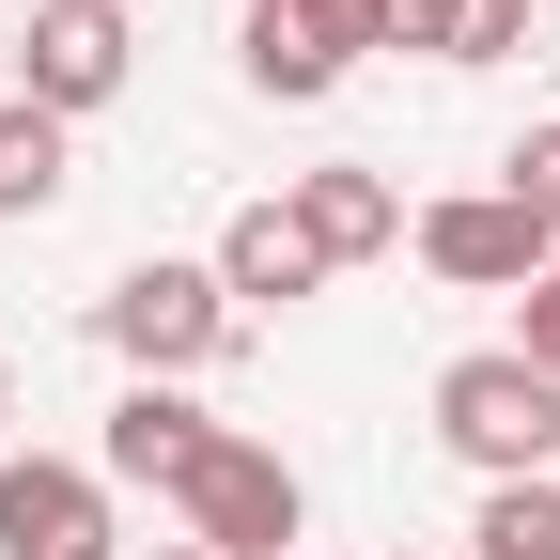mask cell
<instances>
[{
	"mask_svg": "<svg viewBox=\"0 0 560 560\" xmlns=\"http://www.w3.org/2000/svg\"><path fill=\"white\" fill-rule=\"evenodd\" d=\"M219 436H234V420H202L187 389H140V374H125V405H109V452H94V467H109V482H156V499H187V467L219 452Z\"/></svg>",
	"mask_w": 560,
	"mask_h": 560,
	"instance_id": "obj_7",
	"label": "cell"
},
{
	"mask_svg": "<svg viewBox=\"0 0 560 560\" xmlns=\"http://www.w3.org/2000/svg\"><path fill=\"white\" fill-rule=\"evenodd\" d=\"M467 560H560V467H545V482H482Z\"/></svg>",
	"mask_w": 560,
	"mask_h": 560,
	"instance_id": "obj_12",
	"label": "cell"
},
{
	"mask_svg": "<svg viewBox=\"0 0 560 560\" xmlns=\"http://www.w3.org/2000/svg\"><path fill=\"white\" fill-rule=\"evenodd\" d=\"M389 560H420V545H389Z\"/></svg>",
	"mask_w": 560,
	"mask_h": 560,
	"instance_id": "obj_20",
	"label": "cell"
},
{
	"mask_svg": "<svg viewBox=\"0 0 560 560\" xmlns=\"http://www.w3.org/2000/svg\"><path fill=\"white\" fill-rule=\"evenodd\" d=\"M62 172H79V140H62L32 94H0V219H47V202H62Z\"/></svg>",
	"mask_w": 560,
	"mask_h": 560,
	"instance_id": "obj_10",
	"label": "cell"
},
{
	"mask_svg": "<svg viewBox=\"0 0 560 560\" xmlns=\"http://www.w3.org/2000/svg\"><path fill=\"white\" fill-rule=\"evenodd\" d=\"M125 0H32V32H16V94L47 109V125H79V109H109L125 94Z\"/></svg>",
	"mask_w": 560,
	"mask_h": 560,
	"instance_id": "obj_5",
	"label": "cell"
},
{
	"mask_svg": "<svg viewBox=\"0 0 560 560\" xmlns=\"http://www.w3.org/2000/svg\"><path fill=\"white\" fill-rule=\"evenodd\" d=\"M342 79V62H327V32L296 16V0H249V94H280V109H312Z\"/></svg>",
	"mask_w": 560,
	"mask_h": 560,
	"instance_id": "obj_11",
	"label": "cell"
},
{
	"mask_svg": "<svg viewBox=\"0 0 560 560\" xmlns=\"http://www.w3.org/2000/svg\"><path fill=\"white\" fill-rule=\"evenodd\" d=\"M529 47V0H467V62H514Z\"/></svg>",
	"mask_w": 560,
	"mask_h": 560,
	"instance_id": "obj_17",
	"label": "cell"
},
{
	"mask_svg": "<svg viewBox=\"0 0 560 560\" xmlns=\"http://www.w3.org/2000/svg\"><path fill=\"white\" fill-rule=\"evenodd\" d=\"M499 187H514V202H529V219L560 234V109H545V125L514 140V156H499Z\"/></svg>",
	"mask_w": 560,
	"mask_h": 560,
	"instance_id": "obj_13",
	"label": "cell"
},
{
	"mask_svg": "<svg viewBox=\"0 0 560 560\" xmlns=\"http://www.w3.org/2000/svg\"><path fill=\"white\" fill-rule=\"evenodd\" d=\"M0 560H125V529H109V467L0 452Z\"/></svg>",
	"mask_w": 560,
	"mask_h": 560,
	"instance_id": "obj_6",
	"label": "cell"
},
{
	"mask_svg": "<svg viewBox=\"0 0 560 560\" xmlns=\"http://www.w3.org/2000/svg\"><path fill=\"white\" fill-rule=\"evenodd\" d=\"M172 514H187V545H202V560H296V529H312V482L280 467L265 436H219V452L187 467V499H172Z\"/></svg>",
	"mask_w": 560,
	"mask_h": 560,
	"instance_id": "obj_3",
	"label": "cell"
},
{
	"mask_svg": "<svg viewBox=\"0 0 560 560\" xmlns=\"http://www.w3.org/2000/svg\"><path fill=\"white\" fill-rule=\"evenodd\" d=\"M94 327H109V359H125L140 389H187V374H219V359H234V327H249V312L219 296V265H172V249H156V265H125L109 296H94Z\"/></svg>",
	"mask_w": 560,
	"mask_h": 560,
	"instance_id": "obj_1",
	"label": "cell"
},
{
	"mask_svg": "<svg viewBox=\"0 0 560 560\" xmlns=\"http://www.w3.org/2000/svg\"><path fill=\"white\" fill-rule=\"evenodd\" d=\"M420 265H436L452 296H529V280L560 265V234L514 187H467V202H420Z\"/></svg>",
	"mask_w": 560,
	"mask_h": 560,
	"instance_id": "obj_4",
	"label": "cell"
},
{
	"mask_svg": "<svg viewBox=\"0 0 560 560\" xmlns=\"http://www.w3.org/2000/svg\"><path fill=\"white\" fill-rule=\"evenodd\" d=\"M140 560H202V545H140Z\"/></svg>",
	"mask_w": 560,
	"mask_h": 560,
	"instance_id": "obj_19",
	"label": "cell"
},
{
	"mask_svg": "<svg viewBox=\"0 0 560 560\" xmlns=\"http://www.w3.org/2000/svg\"><path fill=\"white\" fill-rule=\"evenodd\" d=\"M280 202H296V234H312L327 265H374V249H405V187H389V172H359V156H327V172H296Z\"/></svg>",
	"mask_w": 560,
	"mask_h": 560,
	"instance_id": "obj_9",
	"label": "cell"
},
{
	"mask_svg": "<svg viewBox=\"0 0 560 560\" xmlns=\"http://www.w3.org/2000/svg\"><path fill=\"white\" fill-rule=\"evenodd\" d=\"M514 359H529V374H545V389H560V265H545V280H529V296H514Z\"/></svg>",
	"mask_w": 560,
	"mask_h": 560,
	"instance_id": "obj_15",
	"label": "cell"
},
{
	"mask_svg": "<svg viewBox=\"0 0 560 560\" xmlns=\"http://www.w3.org/2000/svg\"><path fill=\"white\" fill-rule=\"evenodd\" d=\"M389 47H420V62H467V0H389Z\"/></svg>",
	"mask_w": 560,
	"mask_h": 560,
	"instance_id": "obj_14",
	"label": "cell"
},
{
	"mask_svg": "<svg viewBox=\"0 0 560 560\" xmlns=\"http://www.w3.org/2000/svg\"><path fill=\"white\" fill-rule=\"evenodd\" d=\"M436 436H452L482 482H545V467H560V389L514 359V342H482V359L436 374Z\"/></svg>",
	"mask_w": 560,
	"mask_h": 560,
	"instance_id": "obj_2",
	"label": "cell"
},
{
	"mask_svg": "<svg viewBox=\"0 0 560 560\" xmlns=\"http://www.w3.org/2000/svg\"><path fill=\"white\" fill-rule=\"evenodd\" d=\"M0 420H16V359H0Z\"/></svg>",
	"mask_w": 560,
	"mask_h": 560,
	"instance_id": "obj_18",
	"label": "cell"
},
{
	"mask_svg": "<svg viewBox=\"0 0 560 560\" xmlns=\"http://www.w3.org/2000/svg\"><path fill=\"white\" fill-rule=\"evenodd\" d=\"M219 296H234V312H296V296H327V249L296 234V202H234V234H219Z\"/></svg>",
	"mask_w": 560,
	"mask_h": 560,
	"instance_id": "obj_8",
	"label": "cell"
},
{
	"mask_svg": "<svg viewBox=\"0 0 560 560\" xmlns=\"http://www.w3.org/2000/svg\"><path fill=\"white\" fill-rule=\"evenodd\" d=\"M296 16L327 32V62H359V47H389V0H296Z\"/></svg>",
	"mask_w": 560,
	"mask_h": 560,
	"instance_id": "obj_16",
	"label": "cell"
}]
</instances>
